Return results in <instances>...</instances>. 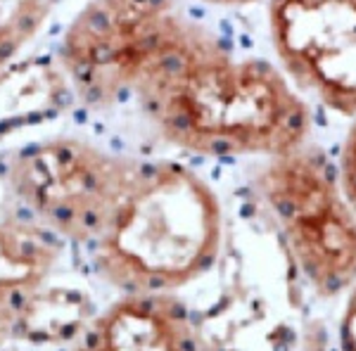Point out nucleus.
<instances>
[{"label":"nucleus","mask_w":356,"mask_h":351,"mask_svg":"<svg viewBox=\"0 0 356 351\" xmlns=\"http://www.w3.org/2000/svg\"><path fill=\"white\" fill-rule=\"evenodd\" d=\"M62 243L31 218H0V349L48 290Z\"/></svg>","instance_id":"nucleus-7"},{"label":"nucleus","mask_w":356,"mask_h":351,"mask_svg":"<svg viewBox=\"0 0 356 351\" xmlns=\"http://www.w3.org/2000/svg\"><path fill=\"white\" fill-rule=\"evenodd\" d=\"M273 62L314 114L342 190L356 209V0H266Z\"/></svg>","instance_id":"nucleus-4"},{"label":"nucleus","mask_w":356,"mask_h":351,"mask_svg":"<svg viewBox=\"0 0 356 351\" xmlns=\"http://www.w3.org/2000/svg\"><path fill=\"white\" fill-rule=\"evenodd\" d=\"M335 304L337 311L330 325L325 351H356V283Z\"/></svg>","instance_id":"nucleus-9"},{"label":"nucleus","mask_w":356,"mask_h":351,"mask_svg":"<svg viewBox=\"0 0 356 351\" xmlns=\"http://www.w3.org/2000/svg\"><path fill=\"white\" fill-rule=\"evenodd\" d=\"M67 351H204V339L183 297L119 295L83 320Z\"/></svg>","instance_id":"nucleus-6"},{"label":"nucleus","mask_w":356,"mask_h":351,"mask_svg":"<svg viewBox=\"0 0 356 351\" xmlns=\"http://www.w3.org/2000/svg\"><path fill=\"white\" fill-rule=\"evenodd\" d=\"M226 250L221 190L191 159L140 157L110 218L86 247L119 295H174L197 285Z\"/></svg>","instance_id":"nucleus-2"},{"label":"nucleus","mask_w":356,"mask_h":351,"mask_svg":"<svg viewBox=\"0 0 356 351\" xmlns=\"http://www.w3.org/2000/svg\"><path fill=\"white\" fill-rule=\"evenodd\" d=\"M247 190L302 290L323 304L347 295L356 283V209L323 142L314 136L252 162Z\"/></svg>","instance_id":"nucleus-3"},{"label":"nucleus","mask_w":356,"mask_h":351,"mask_svg":"<svg viewBox=\"0 0 356 351\" xmlns=\"http://www.w3.org/2000/svg\"><path fill=\"white\" fill-rule=\"evenodd\" d=\"M138 159L90 138L55 136L13 154L5 178L33 223L86 250L124 195Z\"/></svg>","instance_id":"nucleus-5"},{"label":"nucleus","mask_w":356,"mask_h":351,"mask_svg":"<svg viewBox=\"0 0 356 351\" xmlns=\"http://www.w3.org/2000/svg\"><path fill=\"white\" fill-rule=\"evenodd\" d=\"M60 62L90 109H134L178 154L259 162L316 136L314 114L271 55L223 36L183 0H88Z\"/></svg>","instance_id":"nucleus-1"},{"label":"nucleus","mask_w":356,"mask_h":351,"mask_svg":"<svg viewBox=\"0 0 356 351\" xmlns=\"http://www.w3.org/2000/svg\"><path fill=\"white\" fill-rule=\"evenodd\" d=\"M195 5H202V8L211 10H223V13H231V10H250L259 8L266 0H191Z\"/></svg>","instance_id":"nucleus-10"},{"label":"nucleus","mask_w":356,"mask_h":351,"mask_svg":"<svg viewBox=\"0 0 356 351\" xmlns=\"http://www.w3.org/2000/svg\"><path fill=\"white\" fill-rule=\"evenodd\" d=\"M55 0H0V79L41 33Z\"/></svg>","instance_id":"nucleus-8"}]
</instances>
